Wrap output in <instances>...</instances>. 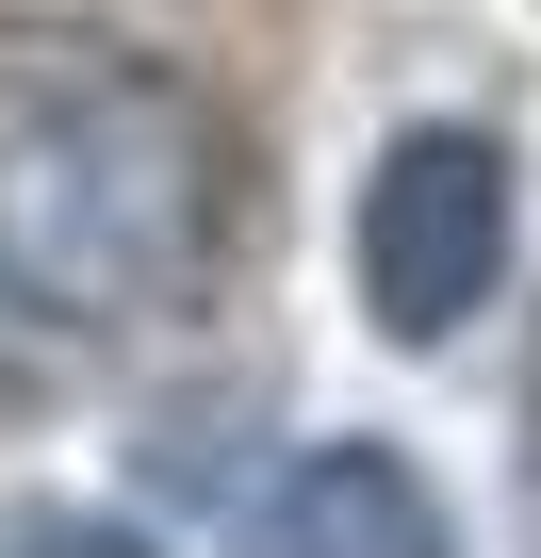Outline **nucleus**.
Masks as SVG:
<instances>
[{
    "instance_id": "nucleus-1",
    "label": "nucleus",
    "mask_w": 541,
    "mask_h": 558,
    "mask_svg": "<svg viewBox=\"0 0 541 558\" xmlns=\"http://www.w3.org/2000/svg\"><path fill=\"white\" fill-rule=\"evenodd\" d=\"M230 246V132L115 34H0V313L164 329Z\"/></svg>"
},
{
    "instance_id": "nucleus-3",
    "label": "nucleus",
    "mask_w": 541,
    "mask_h": 558,
    "mask_svg": "<svg viewBox=\"0 0 541 558\" xmlns=\"http://www.w3.org/2000/svg\"><path fill=\"white\" fill-rule=\"evenodd\" d=\"M280 558H459V542H443V493L394 444H312L280 476Z\"/></svg>"
},
{
    "instance_id": "nucleus-2",
    "label": "nucleus",
    "mask_w": 541,
    "mask_h": 558,
    "mask_svg": "<svg viewBox=\"0 0 541 558\" xmlns=\"http://www.w3.org/2000/svg\"><path fill=\"white\" fill-rule=\"evenodd\" d=\"M492 279H508V148L492 132H394L378 181H361V313L394 345H443L492 313Z\"/></svg>"
}]
</instances>
